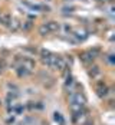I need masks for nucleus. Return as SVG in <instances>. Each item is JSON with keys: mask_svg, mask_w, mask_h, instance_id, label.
I'll return each instance as SVG.
<instances>
[{"mask_svg": "<svg viewBox=\"0 0 115 125\" xmlns=\"http://www.w3.org/2000/svg\"><path fill=\"white\" fill-rule=\"evenodd\" d=\"M55 119H56V121H59V122H61V124H63V119H62V116H61V114H55Z\"/></svg>", "mask_w": 115, "mask_h": 125, "instance_id": "f03ea898", "label": "nucleus"}, {"mask_svg": "<svg viewBox=\"0 0 115 125\" xmlns=\"http://www.w3.org/2000/svg\"><path fill=\"white\" fill-rule=\"evenodd\" d=\"M45 27L48 29V32H55V30H58V29H59V25H58L56 22H51V23H48Z\"/></svg>", "mask_w": 115, "mask_h": 125, "instance_id": "f257e3e1", "label": "nucleus"}]
</instances>
